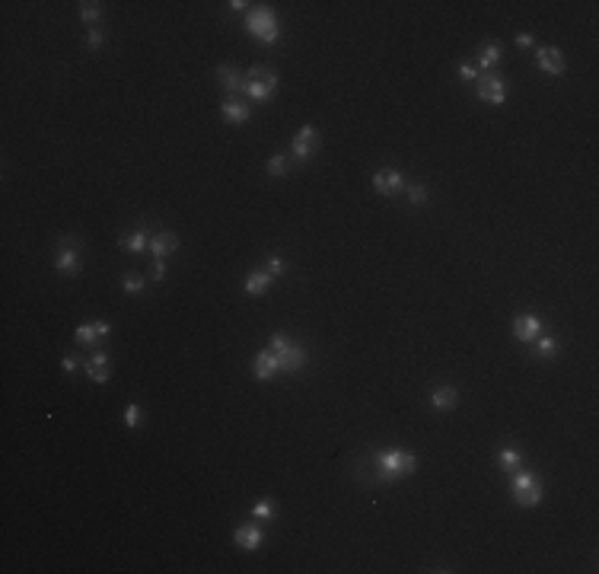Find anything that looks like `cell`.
<instances>
[{"mask_svg": "<svg viewBox=\"0 0 599 574\" xmlns=\"http://www.w3.org/2000/svg\"><path fill=\"white\" fill-rule=\"evenodd\" d=\"M373 466H376V479L389 485V482H399V479H408V475L415 472L418 459L408 450H383V453H376Z\"/></svg>", "mask_w": 599, "mask_h": 574, "instance_id": "cell-1", "label": "cell"}, {"mask_svg": "<svg viewBox=\"0 0 599 574\" xmlns=\"http://www.w3.org/2000/svg\"><path fill=\"white\" fill-rule=\"evenodd\" d=\"M246 32H249L252 39H258V42L275 45L277 39H281V23H277L275 10H268V7L249 10V17H246Z\"/></svg>", "mask_w": 599, "mask_h": 574, "instance_id": "cell-2", "label": "cell"}, {"mask_svg": "<svg viewBox=\"0 0 599 574\" xmlns=\"http://www.w3.org/2000/svg\"><path fill=\"white\" fill-rule=\"evenodd\" d=\"M510 495L520 508H536L542 501V479L533 472V469H516L513 472V482H510Z\"/></svg>", "mask_w": 599, "mask_h": 574, "instance_id": "cell-3", "label": "cell"}, {"mask_svg": "<svg viewBox=\"0 0 599 574\" xmlns=\"http://www.w3.org/2000/svg\"><path fill=\"white\" fill-rule=\"evenodd\" d=\"M242 93H246L249 99H255V102L271 99V96L277 93V74L271 70V67H265V64L249 67V74H246V84H242Z\"/></svg>", "mask_w": 599, "mask_h": 574, "instance_id": "cell-4", "label": "cell"}, {"mask_svg": "<svg viewBox=\"0 0 599 574\" xmlns=\"http://www.w3.org/2000/svg\"><path fill=\"white\" fill-rule=\"evenodd\" d=\"M271 351H275L277 361H281V374H297V370H303V364H306V351L300 348V345H291V338L284 332L271 335Z\"/></svg>", "mask_w": 599, "mask_h": 574, "instance_id": "cell-5", "label": "cell"}, {"mask_svg": "<svg viewBox=\"0 0 599 574\" xmlns=\"http://www.w3.org/2000/svg\"><path fill=\"white\" fill-rule=\"evenodd\" d=\"M478 99L488 102V106H504L510 96V84L498 74H478Z\"/></svg>", "mask_w": 599, "mask_h": 574, "instance_id": "cell-6", "label": "cell"}, {"mask_svg": "<svg viewBox=\"0 0 599 574\" xmlns=\"http://www.w3.org/2000/svg\"><path fill=\"white\" fill-rule=\"evenodd\" d=\"M55 268H58L61 275H80V240L77 236H64V240L58 242V256H55Z\"/></svg>", "mask_w": 599, "mask_h": 574, "instance_id": "cell-7", "label": "cell"}, {"mask_svg": "<svg viewBox=\"0 0 599 574\" xmlns=\"http://www.w3.org/2000/svg\"><path fill=\"white\" fill-rule=\"evenodd\" d=\"M291 150H293V157H297L300 163H306V160L319 150V128L316 125H303L297 131V137H293Z\"/></svg>", "mask_w": 599, "mask_h": 574, "instance_id": "cell-8", "label": "cell"}, {"mask_svg": "<svg viewBox=\"0 0 599 574\" xmlns=\"http://www.w3.org/2000/svg\"><path fill=\"white\" fill-rule=\"evenodd\" d=\"M536 67L545 70L549 77H561L567 70L564 55H561V48H555V45H542V48L536 51Z\"/></svg>", "mask_w": 599, "mask_h": 574, "instance_id": "cell-9", "label": "cell"}, {"mask_svg": "<svg viewBox=\"0 0 599 574\" xmlns=\"http://www.w3.org/2000/svg\"><path fill=\"white\" fill-rule=\"evenodd\" d=\"M405 175L395 173V169H376L373 173V189L380 195H402L405 191Z\"/></svg>", "mask_w": 599, "mask_h": 574, "instance_id": "cell-10", "label": "cell"}, {"mask_svg": "<svg viewBox=\"0 0 599 574\" xmlns=\"http://www.w3.org/2000/svg\"><path fill=\"white\" fill-rule=\"evenodd\" d=\"M513 335L520 345H533L536 338L542 335V323L539 316H533V313H523V316L513 319Z\"/></svg>", "mask_w": 599, "mask_h": 574, "instance_id": "cell-11", "label": "cell"}, {"mask_svg": "<svg viewBox=\"0 0 599 574\" xmlns=\"http://www.w3.org/2000/svg\"><path fill=\"white\" fill-rule=\"evenodd\" d=\"M84 370H86V376H90L92 383H99V386L112 380V361H108L106 351H96V354H90V358H86V364H84Z\"/></svg>", "mask_w": 599, "mask_h": 574, "instance_id": "cell-12", "label": "cell"}, {"mask_svg": "<svg viewBox=\"0 0 599 574\" xmlns=\"http://www.w3.org/2000/svg\"><path fill=\"white\" fill-rule=\"evenodd\" d=\"M252 374H255V380H271V376L281 374V361H277V354L271 348L258 351L255 361H252Z\"/></svg>", "mask_w": 599, "mask_h": 574, "instance_id": "cell-13", "label": "cell"}, {"mask_svg": "<svg viewBox=\"0 0 599 574\" xmlns=\"http://www.w3.org/2000/svg\"><path fill=\"white\" fill-rule=\"evenodd\" d=\"M236 546H239L242 552H255V549H262V542H265V533L258 530L255 524H242L239 530H236Z\"/></svg>", "mask_w": 599, "mask_h": 574, "instance_id": "cell-14", "label": "cell"}, {"mask_svg": "<svg viewBox=\"0 0 599 574\" xmlns=\"http://www.w3.org/2000/svg\"><path fill=\"white\" fill-rule=\"evenodd\" d=\"M175 249H179V236L169 233V230L150 236V256L153 258H166V256H173Z\"/></svg>", "mask_w": 599, "mask_h": 574, "instance_id": "cell-15", "label": "cell"}, {"mask_svg": "<svg viewBox=\"0 0 599 574\" xmlns=\"http://www.w3.org/2000/svg\"><path fill=\"white\" fill-rule=\"evenodd\" d=\"M108 332H112V325L108 323H86L74 332V338L80 341V345H96V341H102Z\"/></svg>", "mask_w": 599, "mask_h": 574, "instance_id": "cell-16", "label": "cell"}, {"mask_svg": "<svg viewBox=\"0 0 599 574\" xmlns=\"http://www.w3.org/2000/svg\"><path fill=\"white\" fill-rule=\"evenodd\" d=\"M118 246L128 252H147L150 249V233L144 230V227H137V230H131V233L118 236Z\"/></svg>", "mask_w": 599, "mask_h": 574, "instance_id": "cell-17", "label": "cell"}, {"mask_svg": "<svg viewBox=\"0 0 599 574\" xmlns=\"http://www.w3.org/2000/svg\"><path fill=\"white\" fill-rule=\"evenodd\" d=\"M220 112H224V122H230V125H246V122L252 118V108L246 106V102H236V99L224 102Z\"/></svg>", "mask_w": 599, "mask_h": 574, "instance_id": "cell-18", "label": "cell"}, {"mask_svg": "<svg viewBox=\"0 0 599 574\" xmlns=\"http://www.w3.org/2000/svg\"><path fill=\"white\" fill-rule=\"evenodd\" d=\"M217 80H220V86H224L226 93H242V84H246V77H242L236 67H230V64L217 67Z\"/></svg>", "mask_w": 599, "mask_h": 574, "instance_id": "cell-19", "label": "cell"}, {"mask_svg": "<svg viewBox=\"0 0 599 574\" xmlns=\"http://www.w3.org/2000/svg\"><path fill=\"white\" fill-rule=\"evenodd\" d=\"M268 287H271V275L268 271H249L246 281H242V291L249 297H262V294H268Z\"/></svg>", "mask_w": 599, "mask_h": 574, "instance_id": "cell-20", "label": "cell"}, {"mask_svg": "<svg viewBox=\"0 0 599 574\" xmlns=\"http://www.w3.org/2000/svg\"><path fill=\"white\" fill-rule=\"evenodd\" d=\"M459 402V392L453 390V386H437V390L431 392V405L437 408V412H449V408H456Z\"/></svg>", "mask_w": 599, "mask_h": 574, "instance_id": "cell-21", "label": "cell"}, {"mask_svg": "<svg viewBox=\"0 0 599 574\" xmlns=\"http://www.w3.org/2000/svg\"><path fill=\"white\" fill-rule=\"evenodd\" d=\"M500 55H504V51H500V45L498 42H484L482 48H478V74H482V70H491V67H498V61H500Z\"/></svg>", "mask_w": 599, "mask_h": 574, "instance_id": "cell-22", "label": "cell"}, {"mask_svg": "<svg viewBox=\"0 0 599 574\" xmlns=\"http://www.w3.org/2000/svg\"><path fill=\"white\" fill-rule=\"evenodd\" d=\"M498 463H500V469H504V472H516V469L523 466V453H520V450H513V447H500L498 450Z\"/></svg>", "mask_w": 599, "mask_h": 574, "instance_id": "cell-23", "label": "cell"}, {"mask_svg": "<svg viewBox=\"0 0 599 574\" xmlns=\"http://www.w3.org/2000/svg\"><path fill=\"white\" fill-rule=\"evenodd\" d=\"M533 345H536V351H539V358H555L558 351H561V345H558L555 335H539Z\"/></svg>", "mask_w": 599, "mask_h": 574, "instance_id": "cell-24", "label": "cell"}, {"mask_svg": "<svg viewBox=\"0 0 599 574\" xmlns=\"http://www.w3.org/2000/svg\"><path fill=\"white\" fill-rule=\"evenodd\" d=\"M121 291L125 294H144L147 291V278H141V275H134L131 271V275L121 278Z\"/></svg>", "mask_w": 599, "mask_h": 574, "instance_id": "cell-25", "label": "cell"}, {"mask_svg": "<svg viewBox=\"0 0 599 574\" xmlns=\"http://www.w3.org/2000/svg\"><path fill=\"white\" fill-rule=\"evenodd\" d=\"M405 191H408V201H411V204H424V201L431 198V191H427L424 182H408Z\"/></svg>", "mask_w": 599, "mask_h": 574, "instance_id": "cell-26", "label": "cell"}, {"mask_svg": "<svg viewBox=\"0 0 599 574\" xmlns=\"http://www.w3.org/2000/svg\"><path fill=\"white\" fill-rule=\"evenodd\" d=\"M99 17H102V3H92V0H84L80 3V19L84 23H99Z\"/></svg>", "mask_w": 599, "mask_h": 574, "instance_id": "cell-27", "label": "cell"}, {"mask_svg": "<svg viewBox=\"0 0 599 574\" xmlns=\"http://www.w3.org/2000/svg\"><path fill=\"white\" fill-rule=\"evenodd\" d=\"M141 418H144L141 405H137V402H128V405H125V415H121L125 428H141Z\"/></svg>", "mask_w": 599, "mask_h": 574, "instance_id": "cell-28", "label": "cell"}, {"mask_svg": "<svg viewBox=\"0 0 599 574\" xmlns=\"http://www.w3.org/2000/svg\"><path fill=\"white\" fill-rule=\"evenodd\" d=\"M277 508H275V501H258L255 508H252V517H258V520H275Z\"/></svg>", "mask_w": 599, "mask_h": 574, "instance_id": "cell-29", "label": "cell"}, {"mask_svg": "<svg viewBox=\"0 0 599 574\" xmlns=\"http://www.w3.org/2000/svg\"><path fill=\"white\" fill-rule=\"evenodd\" d=\"M287 173V160L284 157H271L268 160V175H284Z\"/></svg>", "mask_w": 599, "mask_h": 574, "instance_id": "cell-30", "label": "cell"}, {"mask_svg": "<svg viewBox=\"0 0 599 574\" xmlns=\"http://www.w3.org/2000/svg\"><path fill=\"white\" fill-rule=\"evenodd\" d=\"M102 42H106V35H102V29H96V26H92L90 35H86V45H90L92 51H99V48H102Z\"/></svg>", "mask_w": 599, "mask_h": 574, "instance_id": "cell-31", "label": "cell"}, {"mask_svg": "<svg viewBox=\"0 0 599 574\" xmlns=\"http://www.w3.org/2000/svg\"><path fill=\"white\" fill-rule=\"evenodd\" d=\"M268 275L271 278L284 275V258L281 256H268Z\"/></svg>", "mask_w": 599, "mask_h": 574, "instance_id": "cell-32", "label": "cell"}, {"mask_svg": "<svg viewBox=\"0 0 599 574\" xmlns=\"http://www.w3.org/2000/svg\"><path fill=\"white\" fill-rule=\"evenodd\" d=\"M61 367H64V374H74L77 367H80V358H77V354H64V358H61Z\"/></svg>", "mask_w": 599, "mask_h": 574, "instance_id": "cell-33", "label": "cell"}, {"mask_svg": "<svg viewBox=\"0 0 599 574\" xmlns=\"http://www.w3.org/2000/svg\"><path fill=\"white\" fill-rule=\"evenodd\" d=\"M459 77H462V80H478V67L475 64H459Z\"/></svg>", "mask_w": 599, "mask_h": 574, "instance_id": "cell-34", "label": "cell"}, {"mask_svg": "<svg viewBox=\"0 0 599 574\" xmlns=\"http://www.w3.org/2000/svg\"><path fill=\"white\" fill-rule=\"evenodd\" d=\"M150 278H153V281H163V278H166V265H163V258H153V271H150Z\"/></svg>", "mask_w": 599, "mask_h": 574, "instance_id": "cell-35", "label": "cell"}, {"mask_svg": "<svg viewBox=\"0 0 599 574\" xmlns=\"http://www.w3.org/2000/svg\"><path fill=\"white\" fill-rule=\"evenodd\" d=\"M533 42H536L533 32H520V35H516V45H520V48H529Z\"/></svg>", "mask_w": 599, "mask_h": 574, "instance_id": "cell-36", "label": "cell"}, {"mask_svg": "<svg viewBox=\"0 0 599 574\" xmlns=\"http://www.w3.org/2000/svg\"><path fill=\"white\" fill-rule=\"evenodd\" d=\"M226 7H230V10H236V13H239V10H246V7H249V3H246V0H233V3H226Z\"/></svg>", "mask_w": 599, "mask_h": 574, "instance_id": "cell-37", "label": "cell"}]
</instances>
